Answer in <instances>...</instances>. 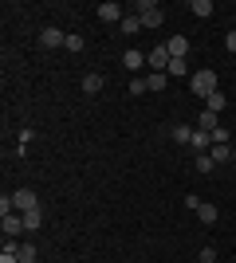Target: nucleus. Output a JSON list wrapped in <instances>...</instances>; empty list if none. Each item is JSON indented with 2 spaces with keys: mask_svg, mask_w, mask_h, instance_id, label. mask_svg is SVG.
<instances>
[{
  "mask_svg": "<svg viewBox=\"0 0 236 263\" xmlns=\"http://www.w3.org/2000/svg\"><path fill=\"white\" fill-rule=\"evenodd\" d=\"M189 90L197 95V99L216 95V71H197V75H189Z\"/></svg>",
  "mask_w": 236,
  "mask_h": 263,
  "instance_id": "nucleus-1",
  "label": "nucleus"
},
{
  "mask_svg": "<svg viewBox=\"0 0 236 263\" xmlns=\"http://www.w3.org/2000/svg\"><path fill=\"white\" fill-rule=\"evenodd\" d=\"M169 59H173V55H169V47H166V44H157V47H150V51H146V63L154 67V71H166Z\"/></svg>",
  "mask_w": 236,
  "mask_h": 263,
  "instance_id": "nucleus-2",
  "label": "nucleus"
},
{
  "mask_svg": "<svg viewBox=\"0 0 236 263\" xmlns=\"http://www.w3.org/2000/svg\"><path fill=\"white\" fill-rule=\"evenodd\" d=\"M12 200H16V212H32V209H40V197H35L32 189H16V193H12Z\"/></svg>",
  "mask_w": 236,
  "mask_h": 263,
  "instance_id": "nucleus-3",
  "label": "nucleus"
},
{
  "mask_svg": "<svg viewBox=\"0 0 236 263\" xmlns=\"http://www.w3.org/2000/svg\"><path fill=\"white\" fill-rule=\"evenodd\" d=\"M0 232H4V240H16V236L24 232V216H16V212H12V216H4Z\"/></svg>",
  "mask_w": 236,
  "mask_h": 263,
  "instance_id": "nucleus-4",
  "label": "nucleus"
},
{
  "mask_svg": "<svg viewBox=\"0 0 236 263\" xmlns=\"http://www.w3.org/2000/svg\"><path fill=\"white\" fill-rule=\"evenodd\" d=\"M67 44V35L59 32V28H44V32H40V47H63Z\"/></svg>",
  "mask_w": 236,
  "mask_h": 263,
  "instance_id": "nucleus-5",
  "label": "nucleus"
},
{
  "mask_svg": "<svg viewBox=\"0 0 236 263\" xmlns=\"http://www.w3.org/2000/svg\"><path fill=\"white\" fill-rule=\"evenodd\" d=\"M99 16L106 24H122V4H114V0H106V4H99Z\"/></svg>",
  "mask_w": 236,
  "mask_h": 263,
  "instance_id": "nucleus-6",
  "label": "nucleus"
},
{
  "mask_svg": "<svg viewBox=\"0 0 236 263\" xmlns=\"http://www.w3.org/2000/svg\"><path fill=\"white\" fill-rule=\"evenodd\" d=\"M122 63H126V71H142V67H146V55L138 51V47H130V51L122 55Z\"/></svg>",
  "mask_w": 236,
  "mask_h": 263,
  "instance_id": "nucleus-7",
  "label": "nucleus"
},
{
  "mask_svg": "<svg viewBox=\"0 0 236 263\" xmlns=\"http://www.w3.org/2000/svg\"><path fill=\"white\" fill-rule=\"evenodd\" d=\"M166 47H169V55H173V59H185V55H189V40H185V35H173Z\"/></svg>",
  "mask_w": 236,
  "mask_h": 263,
  "instance_id": "nucleus-8",
  "label": "nucleus"
},
{
  "mask_svg": "<svg viewBox=\"0 0 236 263\" xmlns=\"http://www.w3.org/2000/svg\"><path fill=\"white\" fill-rule=\"evenodd\" d=\"M24 216V232H35L40 224H44V209H32V212H20Z\"/></svg>",
  "mask_w": 236,
  "mask_h": 263,
  "instance_id": "nucleus-9",
  "label": "nucleus"
},
{
  "mask_svg": "<svg viewBox=\"0 0 236 263\" xmlns=\"http://www.w3.org/2000/svg\"><path fill=\"white\" fill-rule=\"evenodd\" d=\"M197 220H201V224H216V204L201 200V204H197Z\"/></svg>",
  "mask_w": 236,
  "mask_h": 263,
  "instance_id": "nucleus-10",
  "label": "nucleus"
},
{
  "mask_svg": "<svg viewBox=\"0 0 236 263\" xmlns=\"http://www.w3.org/2000/svg\"><path fill=\"white\" fill-rule=\"evenodd\" d=\"M193 126H173V134H169V138H173V142H181V145H193Z\"/></svg>",
  "mask_w": 236,
  "mask_h": 263,
  "instance_id": "nucleus-11",
  "label": "nucleus"
},
{
  "mask_svg": "<svg viewBox=\"0 0 236 263\" xmlns=\"http://www.w3.org/2000/svg\"><path fill=\"white\" fill-rule=\"evenodd\" d=\"M193 149H197V154H205V149H213V134L197 130V134H193Z\"/></svg>",
  "mask_w": 236,
  "mask_h": 263,
  "instance_id": "nucleus-12",
  "label": "nucleus"
},
{
  "mask_svg": "<svg viewBox=\"0 0 236 263\" xmlns=\"http://www.w3.org/2000/svg\"><path fill=\"white\" fill-rule=\"evenodd\" d=\"M216 126H221V122H216V114H213V110H205L201 118H197V130H205V134H213Z\"/></svg>",
  "mask_w": 236,
  "mask_h": 263,
  "instance_id": "nucleus-13",
  "label": "nucleus"
},
{
  "mask_svg": "<svg viewBox=\"0 0 236 263\" xmlns=\"http://www.w3.org/2000/svg\"><path fill=\"white\" fill-rule=\"evenodd\" d=\"M118 28H122L126 35H138V32H142V16H122V24H118Z\"/></svg>",
  "mask_w": 236,
  "mask_h": 263,
  "instance_id": "nucleus-14",
  "label": "nucleus"
},
{
  "mask_svg": "<svg viewBox=\"0 0 236 263\" xmlns=\"http://www.w3.org/2000/svg\"><path fill=\"white\" fill-rule=\"evenodd\" d=\"M189 8H193V16H201V20H209V16H213V0H193Z\"/></svg>",
  "mask_w": 236,
  "mask_h": 263,
  "instance_id": "nucleus-15",
  "label": "nucleus"
},
{
  "mask_svg": "<svg viewBox=\"0 0 236 263\" xmlns=\"http://www.w3.org/2000/svg\"><path fill=\"white\" fill-rule=\"evenodd\" d=\"M146 83H150V90H166L169 75H166V71H154V75H146Z\"/></svg>",
  "mask_w": 236,
  "mask_h": 263,
  "instance_id": "nucleus-16",
  "label": "nucleus"
},
{
  "mask_svg": "<svg viewBox=\"0 0 236 263\" xmlns=\"http://www.w3.org/2000/svg\"><path fill=\"white\" fill-rule=\"evenodd\" d=\"M83 90H87V95H99L102 90V75H83Z\"/></svg>",
  "mask_w": 236,
  "mask_h": 263,
  "instance_id": "nucleus-17",
  "label": "nucleus"
},
{
  "mask_svg": "<svg viewBox=\"0 0 236 263\" xmlns=\"http://www.w3.org/2000/svg\"><path fill=\"white\" fill-rule=\"evenodd\" d=\"M209 157H213L216 165H221V161H228V157H232V145H213V149H209Z\"/></svg>",
  "mask_w": 236,
  "mask_h": 263,
  "instance_id": "nucleus-18",
  "label": "nucleus"
},
{
  "mask_svg": "<svg viewBox=\"0 0 236 263\" xmlns=\"http://www.w3.org/2000/svg\"><path fill=\"white\" fill-rule=\"evenodd\" d=\"M16 255H20V263H35V248L32 243H16Z\"/></svg>",
  "mask_w": 236,
  "mask_h": 263,
  "instance_id": "nucleus-19",
  "label": "nucleus"
},
{
  "mask_svg": "<svg viewBox=\"0 0 236 263\" xmlns=\"http://www.w3.org/2000/svg\"><path fill=\"white\" fill-rule=\"evenodd\" d=\"M213 169H216L213 157H209V154H197V173H213Z\"/></svg>",
  "mask_w": 236,
  "mask_h": 263,
  "instance_id": "nucleus-20",
  "label": "nucleus"
},
{
  "mask_svg": "<svg viewBox=\"0 0 236 263\" xmlns=\"http://www.w3.org/2000/svg\"><path fill=\"white\" fill-rule=\"evenodd\" d=\"M205 102H209L205 110H213V114H221V110H225V95H221V90H216V95H209Z\"/></svg>",
  "mask_w": 236,
  "mask_h": 263,
  "instance_id": "nucleus-21",
  "label": "nucleus"
},
{
  "mask_svg": "<svg viewBox=\"0 0 236 263\" xmlns=\"http://www.w3.org/2000/svg\"><path fill=\"white\" fill-rule=\"evenodd\" d=\"M166 75H189V67H185V59H169Z\"/></svg>",
  "mask_w": 236,
  "mask_h": 263,
  "instance_id": "nucleus-22",
  "label": "nucleus"
},
{
  "mask_svg": "<svg viewBox=\"0 0 236 263\" xmlns=\"http://www.w3.org/2000/svg\"><path fill=\"white\" fill-rule=\"evenodd\" d=\"M146 90H150L146 79H130V95H134V99H138V95H146Z\"/></svg>",
  "mask_w": 236,
  "mask_h": 263,
  "instance_id": "nucleus-23",
  "label": "nucleus"
},
{
  "mask_svg": "<svg viewBox=\"0 0 236 263\" xmlns=\"http://www.w3.org/2000/svg\"><path fill=\"white\" fill-rule=\"evenodd\" d=\"M213 145H228V130H225V126H216V130H213Z\"/></svg>",
  "mask_w": 236,
  "mask_h": 263,
  "instance_id": "nucleus-24",
  "label": "nucleus"
},
{
  "mask_svg": "<svg viewBox=\"0 0 236 263\" xmlns=\"http://www.w3.org/2000/svg\"><path fill=\"white\" fill-rule=\"evenodd\" d=\"M63 47H71V51H83V35H75V32H71V35H67V44H63Z\"/></svg>",
  "mask_w": 236,
  "mask_h": 263,
  "instance_id": "nucleus-25",
  "label": "nucleus"
},
{
  "mask_svg": "<svg viewBox=\"0 0 236 263\" xmlns=\"http://www.w3.org/2000/svg\"><path fill=\"white\" fill-rule=\"evenodd\" d=\"M197 259H201V263H216V252H213V248H201V255H197Z\"/></svg>",
  "mask_w": 236,
  "mask_h": 263,
  "instance_id": "nucleus-26",
  "label": "nucleus"
},
{
  "mask_svg": "<svg viewBox=\"0 0 236 263\" xmlns=\"http://www.w3.org/2000/svg\"><path fill=\"white\" fill-rule=\"evenodd\" d=\"M225 47H228V51H236V28H232V32L225 35Z\"/></svg>",
  "mask_w": 236,
  "mask_h": 263,
  "instance_id": "nucleus-27",
  "label": "nucleus"
}]
</instances>
